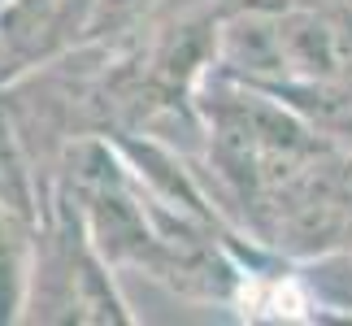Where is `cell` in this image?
Segmentation results:
<instances>
[{"label":"cell","mask_w":352,"mask_h":326,"mask_svg":"<svg viewBox=\"0 0 352 326\" xmlns=\"http://www.w3.org/2000/svg\"><path fill=\"white\" fill-rule=\"evenodd\" d=\"M22 322L70 326H131L135 314L118 292L113 261L96 248L83 213L61 187H48L35 243V270Z\"/></svg>","instance_id":"1"},{"label":"cell","mask_w":352,"mask_h":326,"mask_svg":"<svg viewBox=\"0 0 352 326\" xmlns=\"http://www.w3.org/2000/svg\"><path fill=\"white\" fill-rule=\"evenodd\" d=\"M35 243H39V217L0 200V326L22 322L26 314Z\"/></svg>","instance_id":"2"},{"label":"cell","mask_w":352,"mask_h":326,"mask_svg":"<svg viewBox=\"0 0 352 326\" xmlns=\"http://www.w3.org/2000/svg\"><path fill=\"white\" fill-rule=\"evenodd\" d=\"M296 265L322 318H352V243L296 257Z\"/></svg>","instance_id":"3"}]
</instances>
